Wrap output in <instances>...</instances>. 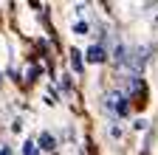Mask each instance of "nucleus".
Instances as JSON below:
<instances>
[{
  "instance_id": "5",
  "label": "nucleus",
  "mask_w": 158,
  "mask_h": 155,
  "mask_svg": "<svg viewBox=\"0 0 158 155\" xmlns=\"http://www.w3.org/2000/svg\"><path fill=\"white\" fill-rule=\"evenodd\" d=\"M23 155H40L37 144H34V141H26V147H23Z\"/></svg>"
},
{
  "instance_id": "3",
  "label": "nucleus",
  "mask_w": 158,
  "mask_h": 155,
  "mask_svg": "<svg viewBox=\"0 0 158 155\" xmlns=\"http://www.w3.org/2000/svg\"><path fill=\"white\" fill-rule=\"evenodd\" d=\"M40 147H43V149H56V141H54V135L51 133H40Z\"/></svg>"
},
{
  "instance_id": "7",
  "label": "nucleus",
  "mask_w": 158,
  "mask_h": 155,
  "mask_svg": "<svg viewBox=\"0 0 158 155\" xmlns=\"http://www.w3.org/2000/svg\"><path fill=\"white\" fill-rule=\"evenodd\" d=\"M0 155H11V149H9V147H3V149H0Z\"/></svg>"
},
{
  "instance_id": "2",
  "label": "nucleus",
  "mask_w": 158,
  "mask_h": 155,
  "mask_svg": "<svg viewBox=\"0 0 158 155\" xmlns=\"http://www.w3.org/2000/svg\"><path fill=\"white\" fill-rule=\"evenodd\" d=\"M85 56H88V62H96V65H99V62H105V59H107V51H105L102 45H90Z\"/></svg>"
},
{
  "instance_id": "8",
  "label": "nucleus",
  "mask_w": 158,
  "mask_h": 155,
  "mask_svg": "<svg viewBox=\"0 0 158 155\" xmlns=\"http://www.w3.org/2000/svg\"><path fill=\"white\" fill-rule=\"evenodd\" d=\"M0 79H3V76H0Z\"/></svg>"
},
{
  "instance_id": "1",
  "label": "nucleus",
  "mask_w": 158,
  "mask_h": 155,
  "mask_svg": "<svg viewBox=\"0 0 158 155\" xmlns=\"http://www.w3.org/2000/svg\"><path fill=\"white\" fill-rule=\"evenodd\" d=\"M107 107L113 110V113H118V116H124L127 113V102H124V96L122 93H118V90H113V93H107Z\"/></svg>"
},
{
  "instance_id": "6",
  "label": "nucleus",
  "mask_w": 158,
  "mask_h": 155,
  "mask_svg": "<svg viewBox=\"0 0 158 155\" xmlns=\"http://www.w3.org/2000/svg\"><path fill=\"white\" fill-rule=\"evenodd\" d=\"M73 31H76V34H88V23H76Z\"/></svg>"
},
{
  "instance_id": "4",
  "label": "nucleus",
  "mask_w": 158,
  "mask_h": 155,
  "mask_svg": "<svg viewBox=\"0 0 158 155\" xmlns=\"http://www.w3.org/2000/svg\"><path fill=\"white\" fill-rule=\"evenodd\" d=\"M71 62H73V71L79 73V71H82V54H79V51H71Z\"/></svg>"
}]
</instances>
